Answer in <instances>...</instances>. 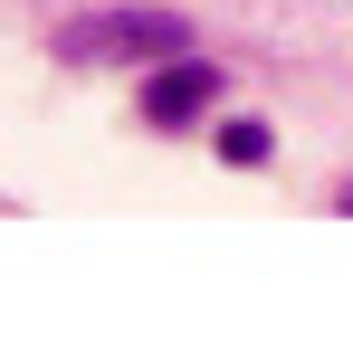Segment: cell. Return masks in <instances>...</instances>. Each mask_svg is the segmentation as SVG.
Listing matches in <instances>:
<instances>
[{
	"mask_svg": "<svg viewBox=\"0 0 353 353\" xmlns=\"http://www.w3.org/2000/svg\"><path fill=\"white\" fill-rule=\"evenodd\" d=\"M58 58L77 67H163V58H191V19L181 10H96L58 29Z\"/></svg>",
	"mask_w": 353,
	"mask_h": 353,
	"instance_id": "obj_1",
	"label": "cell"
},
{
	"mask_svg": "<svg viewBox=\"0 0 353 353\" xmlns=\"http://www.w3.org/2000/svg\"><path fill=\"white\" fill-rule=\"evenodd\" d=\"M220 96H230V77H220L210 58H163V67H143V124H153V134L201 124Z\"/></svg>",
	"mask_w": 353,
	"mask_h": 353,
	"instance_id": "obj_2",
	"label": "cell"
},
{
	"mask_svg": "<svg viewBox=\"0 0 353 353\" xmlns=\"http://www.w3.org/2000/svg\"><path fill=\"white\" fill-rule=\"evenodd\" d=\"M268 153H277V134H268L258 115H230V124H220V163H268Z\"/></svg>",
	"mask_w": 353,
	"mask_h": 353,
	"instance_id": "obj_3",
	"label": "cell"
}]
</instances>
